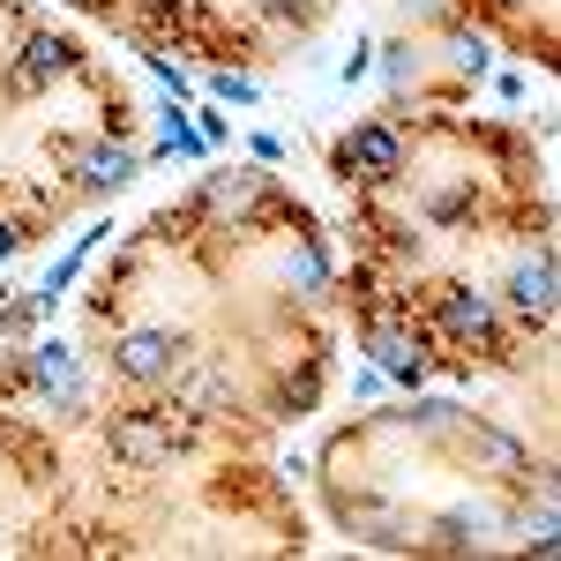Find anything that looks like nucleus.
Here are the masks:
<instances>
[{"mask_svg":"<svg viewBox=\"0 0 561 561\" xmlns=\"http://www.w3.org/2000/svg\"><path fill=\"white\" fill-rule=\"evenodd\" d=\"M367 352L382 359L397 382H420V375H427V352H420V337H412V330H397V322H375V330H367Z\"/></svg>","mask_w":561,"mask_h":561,"instance_id":"39448f33","label":"nucleus"},{"mask_svg":"<svg viewBox=\"0 0 561 561\" xmlns=\"http://www.w3.org/2000/svg\"><path fill=\"white\" fill-rule=\"evenodd\" d=\"M285 277H293V285H307V293H314V285H322V255H314V248H300V255L285 262Z\"/></svg>","mask_w":561,"mask_h":561,"instance_id":"9b49d317","label":"nucleus"},{"mask_svg":"<svg viewBox=\"0 0 561 561\" xmlns=\"http://www.w3.org/2000/svg\"><path fill=\"white\" fill-rule=\"evenodd\" d=\"M510 300H517L524 322H554V262L547 255H531L510 270Z\"/></svg>","mask_w":561,"mask_h":561,"instance_id":"20e7f679","label":"nucleus"},{"mask_svg":"<svg viewBox=\"0 0 561 561\" xmlns=\"http://www.w3.org/2000/svg\"><path fill=\"white\" fill-rule=\"evenodd\" d=\"M68 60H76V53L60 38H31L23 45V68H15V90H45L53 76H68Z\"/></svg>","mask_w":561,"mask_h":561,"instance_id":"1a4fd4ad","label":"nucleus"},{"mask_svg":"<svg viewBox=\"0 0 561 561\" xmlns=\"http://www.w3.org/2000/svg\"><path fill=\"white\" fill-rule=\"evenodd\" d=\"M180 359H187V345H180L173 330H135V337H121V375L128 382H165Z\"/></svg>","mask_w":561,"mask_h":561,"instance_id":"f03ea898","label":"nucleus"},{"mask_svg":"<svg viewBox=\"0 0 561 561\" xmlns=\"http://www.w3.org/2000/svg\"><path fill=\"white\" fill-rule=\"evenodd\" d=\"M60 158H68V173L83 180V187H98V195H105V187H128V180H135V158L121 150V142H98V150H76V142H68Z\"/></svg>","mask_w":561,"mask_h":561,"instance_id":"7ed1b4c3","label":"nucleus"},{"mask_svg":"<svg viewBox=\"0 0 561 561\" xmlns=\"http://www.w3.org/2000/svg\"><path fill=\"white\" fill-rule=\"evenodd\" d=\"M345 158L359 165V173H375V180H397V165H404V142H397L382 121H367V128L345 142Z\"/></svg>","mask_w":561,"mask_h":561,"instance_id":"423d86ee","label":"nucleus"},{"mask_svg":"<svg viewBox=\"0 0 561 561\" xmlns=\"http://www.w3.org/2000/svg\"><path fill=\"white\" fill-rule=\"evenodd\" d=\"M8 255H15V232H8V225H0V262H8Z\"/></svg>","mask_w":561,"mask_h":561,"instance_id":"ddd939ff","label":"nucleus"},{"mask_svg":"<svg viewBox=\"0 0 561 561\" xmlns=\"http://www.w3.org/2000/svg\"><path fill=\"white\" fill-rule=\"evenodd\" d=\"M502 8H524V0H502Z\"/></svg>","mask_w":561,"mask_h":561,"instance_id":"4468645a","label":"nucleus"},{"mask_svg":"<svg viewBox=\"0 0 561 561\" xmlns=\"http://www.w3.org/2000/svg\"><path fill=\"white\" fill-rule=\"evenodd\" d=\"M31 375H38V389H45V397H60V404L83 397V375H76V352H68V345H38Z\"/></svg>","mask_w":561,"mask_h":561,"instance_id":"6e6552de","label":"nucleus"},{"mask_svg":"<svg viewBox=\"0 0 561 561\" xmlns=\"http://www.w3.org/2000/svg\"><path fill=\"white\" fill-rule=\"evenodd\" d=\"M180 442H187V427L165 420V412H121L113 420V457L121 465H165Z\"/></svg>","mask_w":561,"mask_h":561,"instance_id":"f257e3e1","label":"nucleus"},{"mask_svg":"<svg viewBox=\"0 0 561 561\" xmlns=\"http://www.w3.org/2000/svg\"><path fill=\"white\" fill-rule=\"evenodd\" d=\"M442 322H449L465 345H486V337H494V307L479 300V293H465V285H457V293H442Z\"/></svg>","mask_w":561,"mask_h":561,"instance_id":"0eeeda50","label":"nucleus"},{"mask_svg":"<svg viewBox=\"0 0 561 561\" xmlns=\"http://www.w3.org/2000/svg\"><path fill=\"white\" fill-rule=\"evenodd\" d=\"M457 68H472V76H479V68H486V45H472V38H457Z\"/></svg>","mask_w":561,"mask_h":561,"instance_id":"f8f14e48","label":"nucleus"},{"mask_svg":"<svg viewBox=\"0 0 561 561\" xmlns=\"http://www.w3.org/2000/svg\"><path fill=\"white\" fill-rule=\"evenodd\" d=\"M255 187H262L255 173H240V180H217V187H210V203H217L225 217H232V210H248V203H255Z\"/></svg>","mask_w":561,"mask_h":561,"instance_id":"9d476101","label":"nucleus"}]
</instances>
